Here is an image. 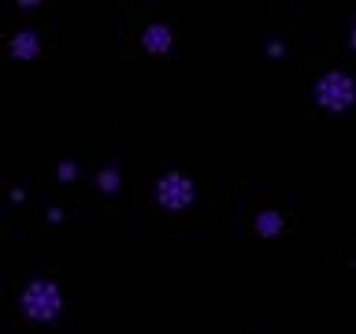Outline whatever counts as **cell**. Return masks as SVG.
<instances>
[{
    "label": "cell",
    "mask_w": 356,
    "mask_h": 334,
    "mask_svg": "<svg viewBox=\"0 0 356 334\" xmlns=\"http://www.w3.org/2000/svg\"><path fill=\"white\" fill-rule=\"evenodd\" d=\"M316 100L327 111H345L356 100V82H353V74L349 71H338V67H334V71H327L316 82Z\"/></svg>",
    "instance_id": "1"
},
{
    "label": "cell",
    "mask_w": 356,
    "mask_h": 334,
    "mask_svg": "<svg viewBox=\"0 0 356 334\" xmlns=\"http://www.w3.org/2000/svg\"><path fill=\"white\" fill-rule=\"evenodd\" d=\"M193 193H197V186L189 182V175H178V171H167L156 182V200L163 208H189L193 205Z\"/></svg>",
    "instance_id": "2"
},
{
    "label": "cell",
    "mask_w": 356,
    "mask_h": 334,
    "mask_svg": "<svg viewBox=\"0 0 356 334\" xmlns=\"http://www.w3.org/2000/svg\"><path fill=\"white\" fill-rule=\"evenodd\" d=\"M141 41H145V49L149 52H167L175 45V30L167 26V22H149L141 33Z\"/></svg>",
    "instance_id": "3"
},
{
    "label": "cell",
    "mask_w": 356,
    "mask_h": 334,
    "mask_svg": "<svg viewBox=\"0 0 356 334\" xmlns=\"http://www.w3.org/2000/svg\"><path fill=\"white\" fill-rule=\"evenodd\" d=\"M38 49H41V41H38V33H33V30H19L15 38H11V52H15L19 60L38 56Z\"/></svg>",
    "instance_id": "4"
},
{
    "label": "cell",
    "mask_w": 356,
    "mask_h": 334,
    "mask_svg": "<svg viewBox=\"0 0 356 334\" xmlns=\"http://www.w3.org/2000/svg\"><path fill=\"white\" fill-rule=\"evenodd\" d=\"M282 227H286V219L278 216V212H260V216H256V230H260L264 238H278Z\"/></svg>",
    "instance_id": "5"
},
{
    "label": "cell",
    "mask_w": 356,
    "mask_h": 334,
    "mask_svg": "<svg viewBox=\"0 0 356 334\" xmlns=\"http://www.w3.org/2000/svg\"><path fill=\"white\" fill-rule=\"evenodd\" d=\"M349 38H353V45H356V22H353V33H349Z\"/></svg>",
    "instance_id": "6"
}]
</instances>
